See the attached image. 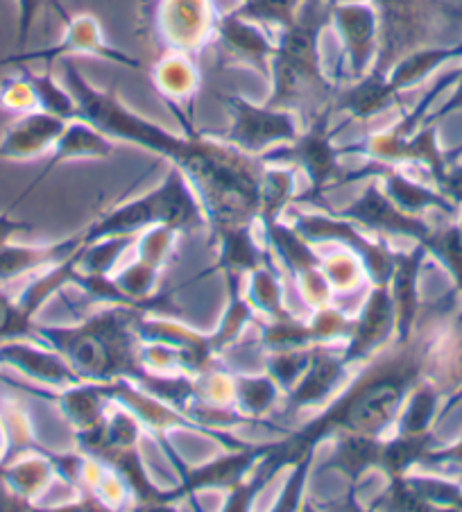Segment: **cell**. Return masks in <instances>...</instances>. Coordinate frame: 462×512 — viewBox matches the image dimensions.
Masks as SVG:
<instances>
[{"label":"cell","mask_w":462,"mask_h":512,"mask_svg":"<svg viewBox=\"0 0 462 512\" xmlns=\"http://www.w3.org/2000/svg\"><path fill=\"white\" fill-rule=\"evenodd\" d=\"M64 87L77 105V118L91 123L107 139L141 145L173 161L198 193L211 227L250 225L261 209L265 164L207 132L177 136L134 114L116 91H100L82 78L71 57H62Z\"/></svg>","instance_id":"obj_1"},{"label":"cell","mask_w":462,"mask_h":512,"mask_svg":"<svg viewBox=\"0 0 462 512\" xmlns=\"http://www.w3.org/2000/svg\"><path fill=\"white\" fill-rule=\"evenodd\" d=\"M333 0H304L295 23L281 30L270 59L272 93L265 105L299 114L308 123L333 109L338 82L322 68L320 37L331 23Z\"/></svg>","instance_id":"obj_2"},{"label":"cell","mask_w":462,"mask_h":512,"mask_svg":"<svg viewBox=\"0 0 462 512\" xmlns=\"http://www.w3.org/2000/svg\"><path fill=\"white\" fill-rule=\"evenodd\" d=\"M139 318L141 309L109 306V309L82 322L80 327L37 324L34 340L62 354L84 381H141L148 372L141 365V338L136 340Z\"/></svg>","instance_id":"obj_3"},{"label":"cell","mask_w":462,"mask_h":512,"mask_svg":"<svg viewBox=\"0 0 462 512\" xmlns=\"http://www.w3.org/2000/svg\"><path fill=\"white\" fill-rule=\"evenodd\" d=\"M207 223V213H204L198 193L182 170L173 166L159 189L150 191L139 200L121 204L107 216H102L98 223H93L87 229V243L107 236L139 234L154 225H166L177 229L179 234H186L204 229Z\"/></svg>","instance_id":"obj_4"},{"label":"cell","mask_w":462,"mask_h":512,"mask_svg":"<svg viewBox=\"0 0 462 512\" xmlns=\"http://www.w3.org/2000/svg\"><path fill=\"white\" fill-rule=\"evenodd\" d=\"M379 19V53L370 73H385L417 48L435 46V39L462 19V7L449 0H370Z\"/></svg>","instance_id":"obj_5"},{"label":"cell","mask_w":462,"mask_h":512,"mask_svg":"<svg viewBox=\"0 0 462 512\" xmlns=\"http://www.w3.org/2000/svg\"><path fill=\"white\" fill-rule=\"evenodd\" d=\"M333 114L336 112L329 109L313 123H308L293 143H281L259 157L263 164L293 166L302 170L311 189L295 200L299 204L320 200L322 193L331 186L345 184L347 170L340 166V145H333V139H336L331 130Z\"/></svg>","instance_id":"obj_6"},{"label":"cell","mask_w":462,"mask_h":512,"mask_svg":"<svg viewBox=\"0 0 462 512\" xmlns=\"http://www.w3.org/2000/svg\"><path fill=\"white\" fill-rule=\"evenodd\" d=\"M290 227L304 238L308 245L313 243H342L349 252L361 259L367 277L374 286H388L392 272L397 266V254L385 245L381 238L365 236L356 223L340 218L336 213H302L297 209L288 211Z\"/></svg>","instance_id":"obj_7"},{"label":"cell","mask_w":462,"mask_h":512,"mask_svg":"<svg viewBox=\"0 0 462 512\" xmlns=\"http://www.w3.org/2000/svg\"><path fill=\"white\" fill-rule=\"evenodd\" d=\"M229 107L234 123L227 132L216 134V139L234 145L245 155L261 157L281 143H293L299 136V125L293 112L263 105H254L243 96H222Z\"/></svg>","instance_id":"obj_8"},{"label":"cell","mask_w":462,"mask_h":512,"mask_svg":"<svg viewBox=\"0 0 462 512\" xmlns=\"http://www.w3.org/2000/svg\"><path fill=\"white\" fill-rule=\"evenodd\" d=\"M77 261H80V250L41 272L19 295L0 288V345L12 340H34V327H37L34 315L55 293H62L66 284H73Z\"/></svg>","instance_id":"obj_9"},{"label":"cell","mask_w":462,"mask_h":512,"mask_svg":"<svg viewBox=\"0 0 462 512\" xmlns=\"http://www.w3.org/2000/svg\"><path fill=\"white\" fill-rule=\"evenodd\" d=\"M218 12L213 0H157L154 25L173 53H200L216 37Z\"/></svg>","instance_id":"obj_10"},{"label":"cell","mask_w":462,"mask_h":512,"mask_svg":"<svg viewBox=\"0 0 462 512\" xmlns=\"http://www.w3.org/2000/svg\"><path fill=\"white\" fill-rule=\"evenodd\" d=\"M336 216L352 220L356 225H363L365 229H372L376 236H408L415 243H424L426 238L433 234V229L422 216H413V213L401 211L388 195H385L381 179L372 177L367 184L361 198H358L352 207L338 211Z\"/></svg>","instance_id":"obj_11"},{"label":"cell","mask_w":462,"mask_h":512,"mask_svg":"<svg viewBox=\"0 0 462 512\" xmlns=\"http://www.w3.org/2000/svg\"><path fill=\"white\" fill-rule=\"evenodd\" d=\"M331 23L345 46L347 78L361 80L372 71L379 53V19L370 0L365 3H331Z\"/></svg>","instance_id":"obj_12"},{"label":"cell","mask_w":462,"mask_h":512,"mask_svg":"<svg viewBox=\"0 0 462 512\" xmlns=\"http://www.w3.org/2000/svg\"><path fill=\"white\" fill-rule=\"evenodd\" d=\"M349 365L342 352L331 345H315L308 368L286 392L284 415H297L306 408L329 401L349 381Z\"/></svg>","instance_id":"obj_13"},{"label":"cell","mask_w":462,"mask_h":512,"mask_svg":"<svg viewBox=\"0 0 462 512\" xmlns=\"http://www.w3.org/2000/svg\"><path fill=\"white\" fill-rule=\"evenodd\" d=\"M395 329L397 318L390 286H374L361 306V313L354 318V331L342 349V356L349 365L367 361L374 352L390 345Z\"/></svg>","instance_id":"obj_14"},{"label":"cell","mask_w":462,"mask_h":512,"mask_svg":"<svg viewBox=\"0 0 462 512\" xmlns=\"http://www.w3.org/2000/svg\"><path fill=\"white\" fill-rule=\"evenodd\" d=\"M227 64H243L270 78V59L275 55V41L268 37L263 25L243 19L234 12L220 14L216 37Z\"/></svg>","instance_id":"obj_15"},{"label":"cell","mask_w":462,"mask_h":512,"mask_svg":"<svg viewBox=\"0 0 462 512\" xmlns=\"http://www.w3.org/2000/svg\"><path fill=\"white\" fill-rule=\"evenodd\" d=\"M0 365L53 388H71L84 381L62 354L37 340H12L0 345Z\"/></svg>","instance_id":"obj_16"},{"label":"cell","mask_w":462,"mask_h":512,"mask_svg":"<svg viewBox=\"0 0 462 512\" xmlns=\"http://www.w3.org/2000/svg\"><path fill=\"white\" fill-rule=\"evenodd\" d=\"M77 53L98 55V57L109 59V62L130 66V68H143V64L139 62V59H134L130 55H125L123 50L109 46L107 41H105V37H102L100 23L93 19V16H87V14L75 16V19L68 21L62 41H57L55 46H50L46 50H37V53H30V55H19V57L3 59V62H0V64L23 62V59H46L48 66H50V64L55 62V59L71 57V55H77Z\"/></svg>","instance_id":"obj_17"},{"label":"cell","mask_w":462,"mask_h":512,"mask_svg":"<svg viewBox=\"0 0 462 512\" xmlns=\"http://www.w3.org/2000/svg\"><path fill=\"white\" fill-rule=\"evenodd\" d=\"M68 121L62 116L48 114L44 109H32L7 127L0 139V159L30 161L53 150Z\"/></svg>","instance_id":"obj_18"},{"label":"cell","mask_w":462,"mask_h":512,"mask_svg":"<svg viewBox=\"0 0 462 512\" xmlns=\"http://www.w3.org/2000/svg\"><path fill=\"white\" fill-rule=\"evenodd\" d=\"M376 164H379V161H376ZM376 177L381 179L385 195H388L401 211L413 213V216H422L424 211L438 209L442 213H447V216H458V204L453 202L449 195H444L438 186L417 177L415 173H408V170L397 166L379 164V168H376Z\"/></svg>","instance_id":"obj_19"},{"label":"cell","mask_w":462,"mask_h":512,"mask_svg":"<svg viewBox=\"0 0 462 512\" xmlns=\"http://www.w3.org/2000/svg\"><path fill=\"white\" fill-rule=\"evenodd\" d=\"M82 245H87V229L66 241L53 245H16L7 243L0 247V284L14 281L30 272H44L57 263L73 256Z\"/></svg>","instance_id":"obj_20"},{"label":"cell","mask_w":462,"mask_h":512,"mask_svg":"<svg viewBox=\"0 0 462 512\" xmlns=\"http://www.w3.org/2000/svg\"><path fill=\"white\" fill-rule=\"evenodd\" d=\"M111 152H114V143H111V139H107L105 134L98 132L91 123L82 121V118H73V121H68L66 130L57 139L53 148V157H50L46 168L41 170L37 179H34L28 189L23 191V195L16 200V204H19L30 191L37 189V186L50 175V170H55L59 164H66V161H75V159H107Z\"/></svg>","instance_id":"obj_21"},{"label":"cell","mask_w":462,"mask_h":512,"mask_svg":"<svg viewBox=\"0 0 462 512\" xmlns=\"http://www.w3.org/2000/svg\"><path fill=\"white\" fill-rule=\"evenodd\" d=\"M429 252L424 250V245H415L413 252L397 254V266L392 272L390 279V295L392 304H395V318H397V329H395V340L397 343H406V340L413 338V324L417 320L419 311V297H417V281H419V270H422V263Z\"/></svg>","instance_id":"obj_22"},{"label":"cell","mask_w":462,"mask_h":512,"mask_svg":"<svg viewBox=\"0 0 462 512\" xmlns=\"http://www.w3.org/2000/svg\"><path fill=\"white\" fill-rule=\"evenodd\" d=\"M277 445L259 447V449H243V451H229V456L216 460L207 467L193 469V472H184V490L195 492L202 488H227L236 490L238 485H243L247 472L254 474L259 460L270 454Z\"/></svg>","instance_id":"obj_23"},{"label":"cell","mask_w":462,"mask_h":512,"mask_svg":"<svg viewBox=\"0 0 462 512\" xmlns=\"http://www.w3.org/2000/svg\"><path fill=\"white\" fill-rule=\"evenodd\" d=\"M211 229L220 243V259L213 270H225L229 279L250 275L268 261V250L254 243L250 225H218Z\"/></svg>","instance_id":"obj_24"},{"label":"cell","mask_w":462,"mask_h":512,"mask_svg":"<svg viewBox=\"0 0 462 512\" xmlns=\"http://www.w3.org/2000/svg\"><path fill=\"white\" fill-rule=\"evenodd\" d=\"M383 438L358 433H342L338 440L336 454L331 456L329 467L338 469L342 476L356 483L367 469L379 467Z\"/></svg>","instance_id":"obj_25"},{"label":"cell","mask_w":462,"mask_h":512,"mask_svg":"<svg viewBox=\"0 0 462 512\" xmlns=\"http://www.w3.org/2000/svg\"><path fill=\"white\" fill-rule=\"evenodd\" d=\"M152 80L154 87L164 93L166 98H170V105L191 100L200 87L198 66L193 64L191 55L186 53H173L161 59L152 71Z\"/></svg>","instance_id":"obj_26"},{"label":"cell","mask_w":462,"mask_h":512,"mask_svg":"<svg viewBox=\"0 0 462 512\" xmlns=\"http://www.w3.org/2000/svg\"><path fill=\"white\" fill-rule=\"evenodd\" d=\"M442 390L433 381H419L395 422V433H426L438 420Z\"/></svg>","instance_id":"obj_27"},{"label":"cell","mask_w":462,"mask_h":512,"mask_svg":"<svg viewBox=\"0 0 462 512\" xmlns=\"http://www.w3.org/2000/svg\"><path fill=\"white\" fill-rule=\"evenodd\" d=\"M247 302L254 311H261L268 322L288 320L290 313L284 309V290H281L279 270L272 266L270 259L261 268L250 272L247 279Z\"/></svg>","instance_id":"obj_28"},{"label":"cell","mask_w":462,"mask_h":512,"mask_svg":"<svg viewBox=\"0 0 462 512\" xmlns=\"http://www.w3.org/2000/svg\"><path fill=\"white\" fill-rule=\"evenodd\" d=\"M234 401L252 422H259L279 401V386L268 372L263 377H234Z\"/></svg>","instance_id":"obj_29"},{"label":"cell","mask_w":462,"mask_h":512,"mask_svg":"<svg viewBox=\"0 0 462 512\" xmlns=\"http://www.w3.org/2000/svg\"><path fill=\"white\" fill-rule=\"evenodd\" d=\"M21 75L28 80L39 109H44V112H48V114L62 116V118H66V121H73V118H77V105H75L73 96L68 93L66 87L55 82L50 71L39 75V73L28 71V68H21Z\"/></svg>","instance_id":"obj_30"},{"label":"cell","mask_w":462,"mask_h":512,"mask_svg":"<svg viewBox=\"0 0 462 512\" xmlns=\"http://www.w3.org/2000/svg\"><path fill=\"white\" fill-rule=\"evenodd\" d=\"M302 5L304 0H241V5L231 12L263 25L265 30H284L290 23H295Z\"/></svg>","instance_id":"obj_31"},{"label":"cell","mask_w":462,"mask_h":512,"mask_svg":"<svg viewBox=\"0 0 462 512\" xmlns=\"http://www.w3.org/2000/svg\"><path fill=\"white\" fill-rule=\"evenodd\" d=\"M322 272L331 290H340V293H354L363 275H367L361 259L354 252H349L347 247L345 252H336L322 259Z\"/></svg>","instance_id":"obj_32"},{"label":"cell","mask_w":462,"mask_h":512,"mask_svg":"<svg viewBox=\"0 0 462 512\" xmlns=\"http://www.w3.org/2000/svg\"><path fill=\"white\" fill-rule=\"evenodd\" d=\"M0 107L10 109V112H21V114L39 109L30 84L21 73L16 75V78H10L0 84Z\"/></svg>","instance_id":"obj_33"},{"label":"cell","mask_w":462,"mask_h":512,"mask_svg":"<svg viewBox=\"0 0 462 512\" xmlns=\"http://www.w3.org/2000/svg\"><path fill=\"white\" fill-rule=\"evenodd\" d=\"M313 454L306 456L295 463V472L290 476V481L286 485L281 499L275 503V510H295L299 506V499H302V490H304V481H306V469L311 465Z\"/></svg>","instance_id":"obj_34"},{"label":"cell","mask_w":462,"mask_h":512,"mask_svg":"<svg viewBox=\"0 0 462 512\" xmlns=\"http://www.w3.org/2000/svg\"><path fill=\"white\" fill-rule=\"evenodd\" d=\"M424 469H462V438L449 447L433 449L429 456L422 460Z\"/></svg>","instance_id":"obj_35"},{"label":"cell","mask_w":462,"mask_h":512,"mask_svg":"<svg viewBox=\"0 0 462 512\" xmlns=\"http://www.w3.org/2000/svg\"><path fill=\"white\" fill-rule=\"evenodd\" d=\"M458 112H462V66L458 68V80L453 82L449 98L444 100L442 105L435 109V112L426 116V123H440V121H444V118H449V116L458 114Z\"/></svg>","instance_id":"obj_36"},{"label":"cell","mask_w":462,"mask_h":512,"mask_svg":"<svg viewBox=\"0 0 462 512\" xmlns=\"http://www.w3.org/2000/svg\"><path fill=\"white\" fill-rule=\"evenodd\" d=\"M14 207H16V202L5 213H0V247L7 245V243H12V238L16 234L32 232V225L30 223H23V220L12 218V209Z\"/></svg>","instance_id":"obj_37"},{"label":"cell","mask_w":462,"mask_h":512,"mask_svg":"<svg viewBox=\"0 0 462 512\" xmlns=\"http://www.w3.org/2000/svg\"><path fill=\"white\" fill-rule=\"evenodd\" d=\"M442 193L449 195V198L462 207V164H456L449 168L447 179L442 184Z\"/></svg>","instance_id":"obj_38"},{"label":"cell","mask_w":462,"mask_h":512,"mask_svg":"<svg viewBox=\"0 0 462 512\" xmlns=\"http://www.w3.org/2000/svg\"><path fill=\"white\" fill-rule=\"evenodd\" d=\"M28 508H32V503L21 499L19 494H14L10 490V485H7L3 476H0V510H28Z\"/></svg>","instance_id":"obj_39"},{"label":"cell","mask_w":462,"mask_h":512,"mask_svg":"<svg viewBox=\"0 0 462 512\" xmlns=\"http://www.w3.org/2000/svg\"><path fill=\"white\" fill-rule=\"evenodd\" d=\"M5 454H7V431H5L3 415H0V460L5 458Z\"/></svg>","instance_id":"obj_40"},{"label":"cell","mask_w":462,"mask_h":512,"mask_svg":"<svg viewBox=\"0 0 462 512\" xmlns=\"http://www.w3.org/2000/svg\"><path fill=\"white\" fill-rule=\"evenodd\" d=\"M453 225H456V229H458V234H460V238H462V213H460V216H458V220H456V223H453Z\"/></svg>","instance_id":"obj_41"},{"label":"cell","mask_w":462,"mask_h":512,"mask_svg":"<svg viewBox=\"0 0 462 512\" xmlns=\"http://www.w3.org/2000/svg\"><path fill=\"white\" fill-rule=\"evenodd\" d=\"M453 510H462V497L458 499V503H456V508H453Z\"/></svg>","instance_id":"obj_42"},{"label":"cell","mask_w":462,"mask_h":512,"mask_svg":"<svg viewBox=\"0 0 462 512\" xmlns=\"http://www.w3.org/2000/svg\"><path fill=\"white\" fill-rule=\"evenodd\" d=\"M458 322H460V324H462V313H460V318H458Z\"/></svg>","instance_id":"obj_43"}]
</instances>
